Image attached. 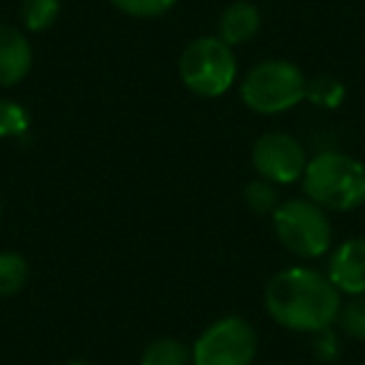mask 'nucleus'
<instances>
[{
  "instance_id": "f257e3e1",
  "label": "nucleus",
  "mask_w": 365,
  "mask_h": 365,
  "mask_svg": "<svg viewBox=\"0 0 365 365\" xmlns=\"http://www.w3.org/2000/svg\"><path fill=\"white\" fill-rule=\"evenodd\" d=\"M340 305L343 298L328 275L305 265L280 270L265 288L270 318L295 333H318L335 325Z\"/></svg>"
},
{
  "instance_id": "39448f33",
  "label": "nucleus",
  "mask_w": 365,
  "mask_h": 365,
  "mask_svg": "<svg viewBox=\"0 0 365 365\" xmlns=\"http://www.w3.org/2000/svg\"><path fill=\"white\" fill-rule=\"evenodd\" d=\"M273 230L280 245L303 260L320 258L333 243V225L328 213L308 198L280 203L273 213Z\"/></svg>"
},
{
  "instance_id": "20e7f679",
  "label": "nucleus",
  "mask_w": 365,
  "mask_h": 365,
  "mask_svg": "<svg viewBox=\"0 0 365 365\" xmlns=\"http://www.w3.org/2000/svg\"><path fill=\"white\" fill-rule=\"evenodd\" d=\"M303 71L290 61H263L245 73L240 83V98L245 108L260 115H280L305 98Z\"/></svg>"
},
{
  "instance_id": "f03ea898",
  "label": "nucleus",
  "mask_w": 365,
  "mask_h": 365,
  "mask_svg": "<svg viewBox=\"0 0 365 365\" xmlns=\"http://www.w3.org/2000/svg\"><path fill=\"white\" fill-rule=\"evenodd\" d=\"M303 190L323 210H355L365 203V165L348 153H318L305 165Z\"/></svg>"
},
{
  "instance_id": "f3484780",
  "label": "nucleus",
  "mask_w": 365,
  "mask_h": 365,
  "mask_svg": "<svg viewBox=\"0 0 365 365\" xmlns=\"http://www.w3.org/2000/svg\"><path fill=\"white\" fill-rule=\"evenodd\" d=\"M31 128V115L16 101H0V138H23Z\"/></svg>"
},
{
  "instance_id": "4468645a",
  "label": "nucleus",
  "mask_w": 365,
  "mask_h": 365,
  "mask_svg": "<svg viewBox=\"0 0 365 365\" xmlns=\"http://www.w3.org/2000/svg\"><path fill=\"white\" fill-rule=\"evenodd\" d=\"M305 101H310L315 108H325V110H335L343 106L345 101V86L335 76H318L308 81L305 86Z\"/></svg>"
},
{
  "instance_id": "a211bd4d",
  "label": "nucleus",
  "mask_w": 365,
  "mask_h": 365,
  "mask_svg": "<svg viewBox=\"0 0 365 365\" xmlns=\"http://www.w3.org/2000/svg\"><path fill=\"white\" fill-rule=\"evenodd\" d=\"M110 3L130 18H158L173 11L178 0H110Z\"/></svg>"
},
{
  "instance_id": "9d476101",
  "label": "nucleus",
  "mask_w": 365,
  "mask_h": 365,
  "mask_svg": "<svg viewBox=\"0 0 365 365\" xmlns=\"http://www.w3.org/2000/svg\"><path fill=\"white\" fill-rule=\"evenodd\" d=\"M263 26V16H260L258 6H253L250 0H235L230 6L223 8L218 18V38L228 43L230 48L245 46L260 33Z\"/></svg>"
},
{
  "instance_id": "7ed1b4c3",
  "label": "nucleus",
  "mask_w": 365,
  "mask_h": 365,
  "mask_svg": "<svg viewBox=\"0 0 365 365\" xmlns=\"http://www.w3.org/2000/svg\"><path fill=\"white\" fill-rule=\"evenodd\" d=\"M182 86L200 98H220L238 78L233 48L218 36L195 38L185 46L178 61Z\"/></svg>"
},
{
  "instance_id": "423d86ee",
  "label": "nucleus",
  "mask_w": 365,
  "mask_h": 365,
  "mask_svg": "<svg viewBox=\"0 0 365 365\" xmlns=\"http://www.w3.org/2000/svg\"><path fill=\"white\" fill-rule=\"evenodd\" d=\"M258 333L240 315H225L210 323L190 348V365H253Z\"/></svg>"
},
{
  "instance_id": "1a4fd4ad",
  "label": "nucleus",
  "mask_w": 365,
  "mask_h": 365,
  "mask_svg": "<svg viewBox=\"0 0 365 365\" xmlns=\"http://www.w3.org/2000/svg\"><path fill=\"white\" fill-rule=\"evenodd\" d=\"M33 48L21 28L0 23V88H13L31 73Z\"/></svg>"
},
{
  "instance_id": "6e6552de",
  "label": "nucleus",
  "mask_w": 365,
  "mask_h": 365,
  "mask_svg": "<svg viewBox=\"0 0 365 365\" xmlns=\"http://www.w3.org/2000/svg\"><path fill=\"white\" fill-rule=\"evenodd\" d=\"M325 275L340 295H365V238H350L340 243L330 255Z\"/></svg>"
},
{
  "instance_id": "9b49d317",
  "label": "nucleus",
  "mask_w": 365,
  "mask_h": 365,
  "mask_svg": "<svg viewBox=\"0 0 365 365\" xmlns=\"http://www.w3.org/2000/svg\"><path fill=\"white\" fill-rule=\"evenodd\" d=\"M140 365H190V348L178 338H158L143 350Z\"/></svg>"
},
{
  "instance_id": "f8f14e48",
  "label": "nucleus",
  "mask_w": 365,
  "mask_h": 365,
  "mask_svg": "<svg viewBox=\"0 0 365 365\" xmlns=\"http://www.w3.org/2000/svg\"><path fill=\"white\" fill-rule=\"evenodd\" d=\"M28 283V260L13 250H0V298L21 293Z\"/></svg>"
},
{
  "instance_id": "2eb2a0df",
  "label": "nucleus",
  "mask_w": 365,
  "mask_h": 365,
  "mask_svg": "<svg viewBox=\"0 0 365 365\" xmlns=\"http://www.w3.org/2000/svg\"><path fill=\"white\" fill-rule=\"evenodd\" d=\"M243 200L253 213L258 215H273L275 208L280 205V198H278V185L265 178H255L245 185L243 190Z\"/></svg>"
},
{
  "instance_id": "aec40b11",
  "label": "nucleus",
  "mask_w": 365,
  "mask_h": 365,
  "mask_svg": "<svg viewBox=\"0 0 365 365\" xmlns=\"http://www.w3.org/2000/svg\"><path fill=\"white\" fill-rule=\"evenodd\" d=\"M68 365H93V363H88V360H71Z\"/></svg>"
},
{
  "instance_id": "dca6fc26",
  "label": "nucleus",
  "mask_w": 365,
  "mask_h": 365,
  "mask_svg": "<svg viewBox=\"0 0 365 365\" xmlns=\"http://www.w3.org/2000/svg\"><path fill=\"white\" fill-rule=\"evenodd\" d=\"M335 325H338L348 338L363 340L365 343V295H353L348 303L340 305Z\"/></svg>"
},
{
  "instance_id": "412c9836",
  "label": "nucleus",
  "mask_w": 365,
  "mask_h": 365,
  "mask_svg": "<svg viewBox=\"0 0 365 365\" xmlns=\"http://www.w3.org/2000/svg\"><path fill=\"white\" fill-rule=\"evenodd\" d=\"M0 213H3V200H0Z\"/></svg>"
},
{
  "instance_id": "6ab92c4d",
  "label": "nucleus",
  "mask_w": 365,
  "mask_h": 365,
  "mask_svg": "<svg viewBox=\"0 0 365 365\" xmlns=\"http://www.w3.org/2000/svg\"><path fill=\"white\" fill-rule=\"evenodd\" d=\"M313 335V353L318 360H323V363H333V360L340 358V338L338 333H335V328L330 325V328H323L318 330V333H310Z\"/></svg>"
},
{
  "instance_id": "0eeeda50",
  "label": "nucleus",
  "mask_w": 365,
  "mask_h": 365,
  "mask_svg": "<svg viewBox=\"0 0 365 365\" xmlns=\"http://www.w3.org/2000/svg\"><path fill=\"white\" fill-rule=\"evenodd\" d=\"M250 155H253L255 173L275 185H293L303 180L305 165H308V155L298 138L280 130L263 133L253 143Z\"/></svg>"
},
{
  "instance_id": "ddd939ff",
  "label": "nucleus",
  "mask_w": 365,
  "mask_h": 365,
  "mask_svg": "<svg viewBox=\"0 0 365 365\" xmlns=\"http://www.w3.org/2000/svg\"><path fill=\"white\" fill-rule=\"evenodd\" d=\"M63 8V0H23L21 21L23 28L31 33H43L53 28Z\"/></svg>"
}]
</instances>
